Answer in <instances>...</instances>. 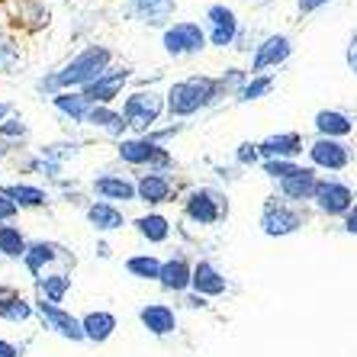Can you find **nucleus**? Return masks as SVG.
Wrapping results in <instances>:
<instances>
[{"label":"nucleus","mask_w":357,"mask_h":357,"mask_svg":"<svg viewBox=\"0 0 357 357\" xmlns=\"http://www.w3.org/2000/svg\"><path fill=\"white\" fill-rule=\"evenodd\" d=\"M209 45L206 29L193 20H177L161 33V49L171 55V59H193Z\"/></svg>","instance_id":"obj_7"},{"label":"nucleus","mask_w":357,"mask_h":357,"mask_svg":"<svg viewBox=\"0 0 357 357\" xmlns=\"http://www.w3.org/2000/svg\"><path fill=\"white\" fill-rule=\"evenodd\" d=\"M91 129H100V132H107L109 139H126V132H129V123H126L123 109L116 107H93L91 116H87V123Z\"/></svg>","instance_id":"obj_29"},{"label":"nucleus","mask_w":357,"mask_h":357,"mask_svg":"<svg viewBox=\"0 0 357 357\" xmlns=\"http://www.w3.org/2000/svg\"><path fill=\"white\" fill-rule=\"evenodd\" d=\"M84 216H87V222H91L93 232L107 235V232H119V229H126V213L116 206V203H107V199H93V203H87V209H84Z\"/></svg>","instance_id":"obj_24"},{"label":"nucleus","mask_w":357,"mask_h":357,"mask_svg":"<svg viewBox=\"0 0 357 357\" xmlns=\"http://www.w3.org/2000/svg\"><path fill=\"white\" fill-rule=\"evenodd\" d=\"M81 155V142H49V145H42L39 149V158L45 161H55V165L65 167L71 158H77Z\"/></svg>","instance_id":"obj_38"},{"label":"nucleus","mask_w":357,"mask_h":357,"mask_svg":"<svg viewBox=\"0 0 357 357\" xmlns=\"http://www.w3.org/2000/svg\"><path fill=\"white\" fill-rule=\"evenodd\" d=\"M309 167L316 171H328V174H338V171H348L354 165V149H351L344 139H325V135H316L309 142Z\"/></svg>","instance_id":"obj_9"},{"label":"nucleus","mask_w":357,"mask_h":357,"mask_svg":"<svg viewBox=\"0 0 357 357\" xmlns=\"http://www.w3.org/2000/svg\"><path fill=\"white\" fill-rule=\"evenodd\" d=\"M341 229H344L348 235H357V206L351 209V213H348L344 219H341Z\"/></svg>","instance_id":"obj_46"},{"label":"nucleus","mask_w":357,"mask_h":357,"mask_svg":"<svg viewBox=\"0 0 357 357\" xmlns=\"http://www.w3.org/2000/svg\"><path fill=\"white\" fill-rule=\"evenodd\" d=\"M181 213L187 222L209 229V225H219L222 219H229V197L216 187H193L181 197Z\"/></svg>","instance_id":"obj_4"},{"label":"nucleus","mask_w":357,"mask_h":357,"mask_svg":"<svg viewBox=\"0 0 357 357\" xmlns=\"http://www.w3.org/2000/svg\"><path fill=\"white\" fill-rule=\"evenodd\" d=\"M296 171H299L296 161H261V174H264L267 181H274V183L287 181V177L296 174Z\"/></svg>","instance_id":"obj_40"},{"label":"nucleus","mask_w":357,"mask_h":357,"mask_svg":"<svg viewBox=\"0 0 357 357\" xmlns=\"http://www.w3.org/2000/svg\"><path fill=\"white\" fill-rule=\"evenodd\" d=\"M293 55V42L290 36H264V39L255 45V55H251V68L248 75H271L274 68L287 65Z\"/></svg>","instance_id":"obj_12"},{"label":"nucleus","mask_w":357,"mask_h":357,"mask_svg":"<svg viewBox=\"0 0 357 357\" xmlns=\"http://www.w3.org/2000/svg\"><path fill=\"white\" fill-rule=\"evenodd\" d=\"M241 36V23L235 17L232 7L225 3H213L206 10V39L213 49H232Z\"/></svg>","instance_id":"obj_11"},{"label":"nucleus","mask_w":357,"mask_h":357,"mask_svg":"<svg viewBox=\"0 0 357 357\" xmlns=\"http://www.w3.org/2000/svg\"><path fill=\"white\" fill-rule=\"evenodd\" d=\"M23 61H26V52H23L20 36H13L10 29H0V75H13V71H20Z\"/></svg>","instance_id":"obj_34"},{"label":"nucleus","mask_w":357,"mask_h":357,"mask_svg":"<svg viewBox=\"0 0 357 357\" xmlns=\"http://www.w3.org/2000/svg\"><path fill=\"white\" fill-rule=\"evenodd\" d=\"M325 3H332V0H299V13H303V17H309V13L322 10Z\"/></svg>","instance_id":"obj_44"},{"label":"nucleus","mask_w":357,"mask_h":357,"mask_svg":"<svg viewBox=\"0 0 357 357\" xmlns=\"http://www.w3.org/2000/svg\"><path fill=\"white\" fill-rule=\"evenodd\" d=\"M129 13L145 26H161V29H167L177 13V0H132V3H129Z\"/></svg>","instance_id":"obj_25"},{"label":"nucleus","mask_w":357,"mask_h":357,"mask_svg":"<svg viewBox=\"0 0 357 357\" xmlns=\"http://www.w3.org/2000/svg\"><path fill=\"white\" fill-rule=\"evenodd\" d=\"M20 213H23V209H20L17 203L7 197V193L0 190V225H3V222H17Z\"/></svg>","instance_id":"obj_42"},{"label":"nucleus","mask_w":357,"mask_h":357,"mask_svg":"<svg viewBox=\"0 0 357 357\" xmlns=\"http://www.w3.org/2000/svg\"><path fill=\"white\" fill-rule=\"evenodd\" d=\"M71 287H75L71 271H49L45 277H39V280H36V293H39V299L55 303V306H61V303H65V296L71 293Z\"/></svg>","instance_id":"obj_31"},{"label":"nucleus","mask_w":357,"mask_h":357,"mask_svg":"<svg viewBox=\"0 0 357 357\" xmlns=\"http://www.w3.org/2000/svg\"><path fill=\"white\" fill-rule=\"evenodd\" d=\"M81 328H84V338L91 344H107L119 328V319L109 312V309H91L81 316Z\"/></svg>","instance_id":"obj_26"},{"label":"nucleus","mask_w":357,"mask_h":357,"mask_svg":"<svg viewBox=\"0 0 357 357\" xmlns=\"http://www.w3.org/2000/svg\"><path fill=\"white\" fill-rule=\"evenodd\" d=\"M312 206L328 219H344L357 206L354 187L344 183L341 177H322L316 187V197H312Z\"/></svg>","instance_id":"obj_8"},{"label":"nucleus","mask_w":357,"mask_h":357,"mask_svg":"<svg viewBox=\"0 0 357 357\" xmlns=\"http://www.w3.org/2000/svg\"><path fill=\"white\" fill-rule=\"evenodd\" d=\"M165 97H167V116L190 119V116H197V113H203V109L216 107L225 93H222L219 77L190 75V77H181V81L171 84Z\"/></svg>","instance_id":"obj_2"},{"label":"nucleus","mask_w":357,"mask_h":357,"mask_svg":"<svg viewBox=\"0 0 357 357\" xmlns=\"http://www.w3.org/2000/svg\"><path fill=\"white\" fill-rule=\"evenodd\" d=\"M59 261H71V264H75V258L61 248L59 241L39 238V241H29V251H26V258H23V267L29 271V277H33V280H39V277L49 274Z\"/></svg>","instance_id":"obj_16"},{"label":"nucleus","mask_w":357,"mask_h":357,"mask_svg":"<svg viewBox=\"0 0 357 357\" xmlns=\"http://www.w3.org/2000/svg\"><path fill=\"white\" fill-rule=\"evenodd\" d=\"M129 81H132V71H129L126 65L123 68L113 65L109 71H103V75H100L93 84H87L81 93L91 100L93 107H116V100L123 97V87Z\"/></svg>","instance_id":"obj_13"},{"label":"nucleus","mask_w":357,"mask_h":357,"mask_svg":"<svg viewBox=\"0 0 357 357\" xmlns=\"http://www.w3.org/2000/svg\"><path fill=\"white\" fill-rule=\"evenodd\" d=\"M261 158L264 161H296L303 151L309 149L299 132H274L258 142Z\"/></svg>","instance_id":"obj_20"},{"label":"nucleus","mask_w":357,"mask_h":357,"mask_svg":"<svg viewBox=\"0 0 357 357\" xmlns=\"http://www.w3.org/2000/svg\"><path fill=\"white\" fill-rule=\"evenodd\" d=\"M319 181H322V177H319L316 167L299 165L296 174H290L287 181L277 183V197H283L287 203H293V206H306V203H312V197H316Z\"/></svg>","instance_id":"obj_18"},{"label":"nucleus","mask_w":357,"mask_h":357,"mask_svg":"<svg viewBox=\"0 0 357 357\" xmlns=\"http://www.w3.org/2000/svg\"><path fill=\"white\" fill-rule=\"evenodd\" d=\"M36 316V303L33 299H26L20 290H13V287H0V319L3 322H29V319Z\"/></svg>","instance_id":"obj_27"},{"label":"nucleus","mask_w":357,"mask_h":357,"mask_svg":"<svg viewBox=\"0 0 357 357\" xmlns=\"http://www.w3.org/2000/svg\"><path fill=\"white\" fill-rule=\"evenodd\" d=\"M97 255H100V258H109V248H107V245H103V241H100V245H97Z\"/></svg>","instance_id":"obj_49"},{"label":"nucleus","mask_w":357,"mask_h":357,"mask_svg":"<svg viewBox=\"0 0 357 357\" xmlns=\"http://www.w3.org/2000/svg\"><path fill=\"white\" fill-rule=\"evenodd\" d=\"M3 17L23 33H39L49 26V10L42 0H3Z\"/></svg>","instance_id":"obj_14"},{"label":"nucleus","mask_w":357,"mask_h":357,"mask_svg":"<svg viewBox=\"0 0 357 357\" xmlns=\"http://www.w3.org/2000/svg\"><path fill=\"white\" fill-rule=\"evenodd\" d=\"M139 322H142V328H145L149 335H155V338H167V335L177 332L174 306H167V303H161V299L145 303V306L139 309Z\"/></svg>","instance_id":"obj_21"},{"label":"nucleus","mask_w":357,"mask_h":357,"mask_svg":"<svg viewBox=\"0 0 357 357\" xmlns=\"http://www.w3.org/2000/svg\"><path fill=\"white\" fill-rule=\"evenodd\" d=\"M261 149H258V142H241L238 149H235V165L238 167H255L261 165Z\"/></svg>","instance_id":"obj_41"},{"label":"nucleus","mask_w":357,"mask_h":357,"mask_svg":"<svg viewBox=\"0 0 357 357\" xmlns=\"http://www.w3.org/2000/svg\"><path fill=\"white\" fill-rule=\"evenodd\" d=\"M132 225L149 245H165L171 238V219L165 213H145V216L132 219Z\"/></svg>","instance_id":"obj_32"},{"label":"nucleus","mask_w":357,"mask_h":357,"mask_svg":"<svg viewBox=\"0 0 357 357\" xmlns=\"http://www.w3.org/2000/svg\"><path fill=\"white\" fill-rule=\"evenodd\" d=\"M10 116H13V107H10V103H0V126L7 123Z\"/></svg>","instance_id":"obj_48"},{"label":"nucleus","mask_w":357,"mask_h":357,"mask_svg":"<svg viewBox=\"0 0 357 357\" xmlns=\"http://www.w3.org/2000/svg\"><path fill=\"white\" fill-rule=\"evenodd\" d=\"M26 139H29V126L23 123V116H10L7 123L0 126V155L20 149Z\"/></svg>","instance_id":"obj_36"},{"label":"nucleus","mask_w":357,"mask_h":357,"mask_svg":"<svg viewBox=\"0 0 357 357\" xmlns=\"http://www.w3.org/2000/svg\"><path fill=\"white\" fill-rule=\"evenodd\" d=\"M0 357H23V348L7 338H0Z\"/></svg>","instance_id":"obj_45"},{"label":"nucleus","mask_w":357,"mask_h":357,"mask_svg":"<svg viewBox=\"0 0 357 357\" xmlns=\"http://www.w3.org/2000/svg\"><path fill=\"white\" fill-rule=\"evenodd\" d=\"M312 126H316V135H325V139H348V135L354 132L357 119L351 116L348 109L325 107L312 116Z\"/></svg>","instance_id":"obj_23"},{"label":"nucleus","mask_w":357,"mask_h":357,"mask_svg":"<svg viewBox=\"0 0 357 357\" xmlns=\"http://www.w3.org/2000/svg\"><path fill=\"white\" fill-rule=\"evenodd\" d=\"M135 197L145 206H165L174 203L177 197V181L171 174H155V171H142L135 177Z\"/></svg>","instance_id":"obj_15"},{"label":"nucleus","mask_w":357,"mask_h":357,"mask_svg":"<svg viewBox=\"0 0 357 357\" xmlns=\"http://www.w3.org/2000/svg\"><path fill=\"white\" fill-rule=\"evenodd\" d=\"M193 293H199V296H206V299L225 296L229 293V277L213 261H206V258L193 261Z\"/></svg>","instance_id":"obj_22"},{"label":"nucleus","mask_w":357,"mask_h":357,"mask_svg":"<svg viewBox=\"0 0 357 357\" xmlns=\"http://www.w3.org/2000/svg\"><path fill=\"white\" fill-rule=\"evenodd\" d=\"M158 283H161V290H165V293H174V296H187V293L193 290V261L187 258L183 251H177V255L165 258Z\"/></svg>","instance_id":"obj_17"},{"label":"nucleus","mask_w":357,"mask_h":357,"mask_svg":"<svg viewBox=\"0 0 357 357\" xmlns=\"http://www.w3.org/2000/svg\"><path fill=\"white\" fill-rule=\"evenodd\" d=\"M344 61H348L351 75L357 77V29L351 33V39H348V49H344Z\"/></svg>","instance_id":"obj_43"},{"label":"nucleus","mask_w":357,"mask_h":357,"mask_svg":"<svg viewBox=\"0 0 357 357\" xmlns=\"http://www.w3.org/2000/svg\"><path fill=\"white\" fill-rule=\"evenodd\" d=\"M354 197H357V187H354Z\"/></svg>","instance_id":"obj_50"},{"label":"nucleus","mask_w":357,"mask_h":357,"mask_svg":"<svg viewBox=\"0 0 357 357\" xmlns=\"http://www.w3.org/2000/svg\"><path fill=\"white\" fill-rule=\"evenodd\" d=\"M52 107H55V113L65 119H71V123H87V116H91L93 103L87 97H84L81 91H61L52 97Z\"/></svg>","instance_id":"obj_28"},{"label":"nucleus","mask_w":357,"mask_h":357,"mask_svg":"<svg viewBox=\"0 0 357 357\" xmlns=\"http://www.w3.org/2000/svg\"><path fill=\"white\" fill-rule=\"evenodd\" d=\"M187 306H190V309H206V306H209V299L190 290V293H187Z\"/></svg>","instance_id":"obj_47"},{"label":"nucleus","mask_w":357,"mask_h":357,"mask_svg":"<svg viewBox=\"0 0 357 357\" xmlns=\"http://www.w3.org/2000/svg\"><path fill=\"white\" fill-rule=\"evenodd\" d=\"M26 251H29V238L23 235L17 222H3L0 225V258L10 261H23Z\"/></svg>","instance_id":"obj_33"},{"label":"nucleus","mask_w":357,"mask_h":357,"mask_svg":"<svg viewBox=\"0 0 357 357\" xmlns=\"http://www.w3.org/2000/svg\"><path fill=\"white\" fill-rule=\"evenodd\" d=\"M161 264H165V261H161L158 255H151V251H142V255H132V258H126V274L135 277V280H155V283H158Z\"/></svg>","instance_id":"obj_35"},{"label":"nucleus","mask_w":357,"mask_h":357,"mask_svg":"<svg viewBox=\"0 0 357 357\" xmlns=\"http://www.w3.org/2000/svg\"><path fill=\"white\" fill-rule=\"evenodd\" d=\"M116 158L139 171L155 174H174V155L167 145H158L151 135H126L116 142Z\"/></svg>","instance_id":"obj_3"},{"label":"nucleus","mask_w":357,"mask_h":357,"mask_svg":"<svg viewBox=\"0 0 357 357\" xmlns=\"http://www.w3.org/2000/svg\"><path fill=\"white\" fill-rule=\"evenodd\" d=\"M248 71H241V68H225L222 75H219V84H222V93L225 97H238L241 93V87H245V84H248Z\"/></svg>","instance_id":"obj_39"},{"label":"nucleus","mask_w":357,"mask_h":357,"mask_svg":"<svg viewBox=\"0 0 357 357\" xmlns=\"http://www.w3.org/2000/svg\"><path fill=\"white\" fill-rule=\"evenodd\" d=\"M123 116L129 123L135 135L155 132V126L161 123V116H167V97L158 91H132L123 97Z\"/></svg>","instance_id":"obj_5"},{"label":"nucleus","mask_w":357,"mask_h":357,"mask_svg":"<svg viewBox=\"0 0 357 357\" xmlns=\"http://www.w3.org/2000/svg\"><path fill=\"white\" fill-rule=\"evenodd\" d=\"M0 190L7 193V197L13 199L20 209H42V206H49V199H52L45 187H39V183H26V181L3 183Z\"/></svg>","instance_id":"obj_30"},{"label":"nucleus","mask_w":357,"mask_h":357,"mask_svg":"<svg viewBox=\"0 0 357 357\" xmlns=\"http://www.w3.org/2000/svg\"><path fill=\"white\" fill-rule=\"evenodd\" d=\"M274 87H277L274 75H251L248 84L241 87V93L235 97V103H255V100H261V97H271Z\"/></svg>","instance_id":"obj_37"},{"label":"nucleus","mask_w":357,"mask_h":357,"mask_svg":"<svg viewBox=\"0 0 357 357\" xmlns=\"http://www.w3.org/2000/svg\"><path fill=\"white\" fill-rule=\"evenodd\" d=\"M306 209L303 206H293V203H287L283 197H267L264 206H261V232L267 235V238H287V235H296L303 225H306Z\"/></svg>","instance_id":"obj_6"},{"label":"nucleus","mask_w":357,"mask_h":357,"mask_svg":"<svg viewBox=\"0 0 357 357\" xmlns=\"http://www.w3.org/2000/svg\"><path fill=\"white\" fill-rule=\"evenodd\" d=\"M109 68H113V49L93 42V45H84L77 55H71L61 68L49 71L45 77H39V81H36V93L52 100L61 91H84L87 84H93L103 71H109Z\"/></svg>","instance_id":"obj_1"},{"label":"nucleus","mask_w":357,"mask_h":357,"mask_svg":"<svg viewBox=\"0 0 357 357\" xmlns=\"http://www.w3.org/2000/svg\"><path fill=\"white\" fill-rule=\"evenodd\" d=\"M91 190L97 193V199H107V203H139L135 197V181L126 174H116V171H100L91 181Z\"/></svg>","instance_id":"obj_19"},{"label":"nucleus","mask_w":357,"mask_h":357,"mask_svg":"<svg viewBox=\"0 0 357 357\" xmlns=\"http://www.w3.org/2000/svg\"><path fill=\"white\" fill-rule=\"evenodd\" d=\"M33 303H36V316L42 319V325H45L49 332H55L59 338L71 341V344H81V341H87V338H84V328H81V319L71 316L65 306L45 303V299H39V296H36Z\"/></svg>","instance_id":"obj_10"}]
</instances>
